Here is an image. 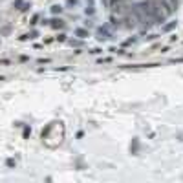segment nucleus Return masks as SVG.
<instances>
[{
  "label": "nucleus",
  "mask_w": 183,
  "mask_h": 183,
  "mask_svg": "<svg viewBox=\"0 0 183 183\" xmlns=\"http://www.w3.org/2000/svg\"><path fill=\"white\" fill-rule=\"evenodd\" d=\"M75 35H77V37H81V39H86V37H88V31H86V29H82V28H79V29L75 31Z\"/></svg>",
  "instance_id": "obj_3"
},
{
  "label": "nucleus",
  "mask_w": 183,
  "mask_h": 183,
  "mask_svg": "<svg viewBox=\"0 0 183 183\" xmlns=\"http://www.w3.org/2000/svg\"><path fill=\"white\" fill-rule=\"evenodd\" d=\"M51 26L53 28H62V22L60 20H51Z\"/></svg>",
  "instance_id": "obj_5"
},
{
  "label": "nucleus",
  "mask_w": 183,
  "mask_h": 183,
  "mask_svg": "<svg viewBox=\"0 0 183 183\" xmlns=\"http://www.w3.org/2000/svg\"><path fill=\"white\" fill-rule=\"evenodd\" d=\"M161 2L167 6V9H169L170 13H172V11L176 9V6H178V0H161Z\"/></svg>",
  "instance_id": "obj_1"
},
{
  "label": "nucleus",
  "mask_w": 183,
  "mask_h": 183,
  "mask_svg": "<svg viewBox=\"0 0 183 183\" xmlns=\"http://www.w3.org/2000/svg\"><path fill=\"white\" fill-rule=\"evenodd\" d=\"M60 9H62L60 6H53V8H51V11H53V13H60Z\"/></svg>",
  "instance_id": "obj_6"
},
{
  "label": "nucleus",
  "mask_w": 183,
  "mask_h": 183,
  "mask_svg": "<svg viewBox=\"0 0 183 183\" xmlns=\"http://www.w3.org/2000/svg\"><path fill=\"white\" fill-rule=\"evenodd\" d=\"M174 28H176V22H170V24L163 26V31H170V29H174Z\"/></svg>",
  "instance_id": "obj_4"
},
{
  "label": "nucleus",
  "mask_w": 183,
  "mask_h": 183,
  "mask_svg": "<svg viewBox=\"0 0 183 183\" xmlns=\"http://www.w3.org/2000/svg\"><path fill=\"white\" fill-rule=\"evenodd\" d=\"M97 35H99V39H101V40H103V39H108V37H110L108 28H99V29H97Z\"/></svg>",
  "instance_id": "obj_2"
}]
</instances>
